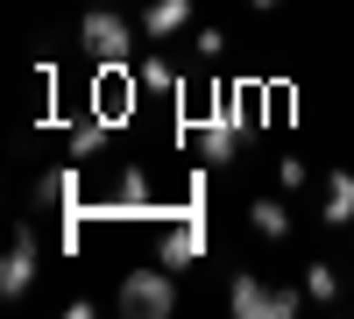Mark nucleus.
<instances>
[{
    "label": "nucleus",
    "instance_id": "11",
    "mask_svg": "<svg viewBox=\"0 0 354 319\" xmlns=\"http://www.w3.org/2000/svg\"><path fill=\"white\" fill-rule=\"evenodd\" d=\"M106 142H113V121H106V113H85V121L71 128V163H93Z\"/></svg>",
    "mask_w": 354,
    "mask_h": 319
},
{
    "label": "nucleus",
    "instance_id": "8",
    "mask_svg": "<svg viewBox=\"0 0 354 319\" xmlns=\"http://www.w3.org/2000/svg\"><path fill=\"white\" fill-rule=\"evenodd\" d=\"M192 0H149V8H142V36H149V43H170V36H185V28H192Z\"/></svg>",
    "mask_w": 354,
    "mask_h": 319
},
{
    "label": "nucleus",
    "instance_id": "7",
    "mask_svg": "<svg viewBox=\"0 0 354 319\" xmlns=\"http://www.w3.org/2000/svg\"><path fill=\"white\" fill-rule=\"evenodd\" d=\"M100 213H156V185H149V170L142 163H121L113 170V199Z\"/></svg>",
    "mask_w": 354,
    "mask_h": 319
},
{
    "label": "nucleus",
    "instance_id": "15",
    "mask_svg": "<svg viewBox=\"0 0 354 319\" xmlns=\"http://www.w3.org/2000/svg\"><path fill=\"white\" fill-rule=\"evenodd\" d=\"M192 57H198V64H213V57H227V28H220V21L192 28Z\"/></svg>",
    "mask_w": 354,
    "mask_h": 319
},
{
    "label": "nucleus",
    "instance_id": "17",
    "mask_svg": "<svg viewBox=\"0 0 354 319\" xmlns=\"http://www.w3.org/2000/svg\"><path fill=\"white\" fill-rule=\"evenodd\" d=\"M277 178H283V192H298V185H305V163H298V156H283V163H277Z\"/></svg>",
    "mask_w": 354,
    "mask_h": 319
},
{
    "label": "nucleus",
    "instance_id": "4",
    "mask_svg": "<svg viewBox=\"0 0 354 319\" xmlns=\"http://www.w3.org/2000/svg\"><path fill=\"white\" fill-rule=\"evenodd\" d=\"M198 149L213 156V163H234V156H241V107H234L227 93H213V113L198 121Z\"/></svg>",
    "mask_w": 354,
    "mask_h": 319
},
{
    "label": "nucleus",
    "instance_id": "13",
    "mask_svg": "<svg viewBox=\"0 0 354 319\" xmlns=\"http://www.w3.org/2000/svg\"><path fill=\"white\" fill-rule=\"evenodd\" d=\"M248 227H255L262 241H283V235H290V213L277 206V199H255V206H248Z\"/></svg>",
    "mask_w": 354,
    "mask_h": 319
},
{
    "label": "nucleus",
    "instance_id": "1",
    "mask_svg": "<svg viewBox=\"0 0 354 319\" xmlns=\"http://www.w3.org/2000/svg\"><path fill=\"white\" fill-rule=\"evenodd\" d=\"M113 305H121L128 319H170L177 312V284H170V263H142L121 277V291H113Z\"/></svg>",
    "mask_w": 354,
    "mask_h": 319
},
{
    "label": "nucleus",
    "instance_id": "3",
    "mask_svg": "<svg viewBox=\"0 0 354 319\" xmlns=\"http://www.w3.org/2000/svg\"><path fill=\"white\" fill-rule=\"evenodd\" d=\"M78 50L93 57L100 71H106V64H128V50H135L128 15H121V8H85V15H78Z\"/></svg>",
    "mask_w": 354,
    "mask_h": 319
},
{
    "label": "nucleus",
    "instance_id": "10",
    "mask_svg": "<svg viewBox=\"0 0 354 319\" xmlns=\"http://www.w3.org/2000/svg\"><path fill=\"white\" fill-rule=\"evenodd\" d=\"M93 113H106V121L128 113V64H106V78H93Z\"/></svg>",
    "mask_w": 354,
    "mask_h": 319
},
{
    "label": "nucleus",
    "instance_id": "6",
    "mask_svg": "<svg viewBox=\"0 0 354 319\" xmlns=\"http://www.w3.org/2000/svg\"><path fill=\"white\" fill-rule=\"evenodd\" d=\"M205 255V220L198 213H177L163 235H156V263H170V270H192Z\"/></svg>",
    "mask_w": 354,
    "mask_h": 319
},
{
    "label": "nucleus",
    "instance_id": "16",
    "mask_svg": "<svg viewBox=\"0 0 354 319\" xmlns=\"http://www.w3.org/2000/svg\"><path fill=\"white\" fill-rule=\"evenodd\" d=\"M142 85H149V93H163V85H177V71L156 57V64H142Z\"/></svg>",
    "mask_w": 354,
    "mask_h": 319
},
{
    "label": "nucleus",
    "instance_id": "2",
    "mask_svg": "<svg viewBox=\"0 0 354 319\" xmlns=\"http://www.w3.org/2000/svg\"><path fill=\"white\" fill-rule=\"evenodd\" d=\"M227 312L234 319H298V291L290 284H262L255 270L227 277Z\"/></svg>",
    "mask_w": 354,
    "mask_h": 319
},
{
    "label": "nucleus",
    "instance_id": "18",
    "mask_svg": "<svg viewBox=\"0 0 354 319\" xmlns=\"http://www.w3.org/2000/svg\"><path fill=\"white\" fill-rule=\"evenodd\" d=\"M248 8H255V15H270V8H283V0H248Z\"/></svg>",
    "mask_w": 354,
    "mask_h": 319
},
{
    "label": "nucleus",
    "instance_id": "5",
    "mask_svg": "<svg viewBox=\"0 0 354 319\" xmlns=\"http://www.w3.org/2000/svg\"><path fill=\"white\" fill-rule=\"evenodd\" d=\"M43 270V248H36V227H15L8 235V255H0V298H21Z\"/></svg>",
    "mask_w": 354,
    "mask_h": 319
},
{
    "label": "nucleus",
    "instance_id": "9",
    "mask_svg": "<svg viewBox=\"0 0 354 319\" xmlns=\"http://www.w3.org/2000/svg\"><path fill=\"white\" fill-rule=\"evenodd\" d=\"M36 206H43V213H78V163L36 178Z\"/></svg>",
    "mask_w": 354,
    "mask_h": 319
},
{
    "label": "nucleus",
    "instance_id": "12",
    "mask_svg": "<svg viewBox=\"0 0 354 319\" xmlns=\"http://www.w3.org/2000/svg\"><path fill=\"white\" fill-rule=\"evenodd\" d=\"M326 227H354V170H333L326 178Z\"/></svg>",
    "mask_w": 354,
    "mask_h": 319
},
{
    "label": "nucleus",
    "instance_id": "14",
    "mask_svg": "<svg viewBox=\"0 0 354 319\" xmlns=\"http://www.w3.org/2000/svg\"><path fill=\"white\" fill-rule=\"evenodd\" d=\"M305 298H319V305H333V298H340L333 263H305Z\"/></svg>",
    "mask_w": 354,
    "mask_h": 319
}]
</instances>
